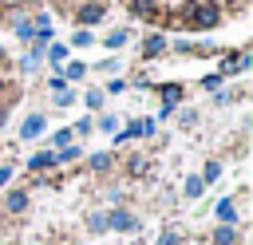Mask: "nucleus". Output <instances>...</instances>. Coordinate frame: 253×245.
Segmentation results:
<instances>
[{
  "instance_id": "obj_1",
  "label": "nucleus",
  "mask_w": 253,
  "mask_h": 245,
  "mask_svg": "<svg viewBox=\"0 0 253 245\" xmlns=\"http://www.w3.org/2000/svg\"><path fill=\"white\" fill-rule=\"evenodd\" d=\"M178 16L190 20V28H213L221 20V4L217 0H186Z\"/></svg>"
},
{
  "instance_id": "obj_2",
  "label": "nucleus",
  "mask_w": 253,
  "mask_h": 245,
  "mask_svg": "<svg viewBox=\"0 0 253 245\" xmlns=\"http://www.w3.org/2000/svg\"><path fill=\"white\" fill-rule=\"evenodd\" d=\"M154 130H158V122H154V119H134V122H126V130H115V142L146 138V134H154Z\"/></svg>"
},
{
  "instance_id": "obj_3",
  "label": "nucleus",
  "mask_w": 253,
  "mask_h": 245,
  "mask_svg": "<svg viewBox=\"0 0 253 245\" xmlns=\"http://www.w3.org/2000/svg\"><path fill=\"white\" fill-rule=\"evenodd\" d=\"M245 67H253V55H249V51H229V55L221 59V71H217V75L225 79V75H237V71H245Z\"/></svg>"
},
{
  "instance_id": "obj_4",
  "label": "nucleus",
  "mask_w": 253,
  "mask_h": 245,
  "mask_svg": "<svg viewBox=\"0 0 253 245\" xmlns=\"http://www.w3.org/2000/svg\"><path fill=\"white\" fill-rule=\"evenodd\" d=\"M107 229H119V233H134L138 229V217L130 209H111L107 213Z\"/></svg>"
},
{
  "instance_id": "obj_5",
  "label": "nucleus",
  "mask_w": 253,
  "mask_h": 245,
  "mask_svg": "<svg viewBox=\"0 0 253 245\" xmlns=\"http://www.w3.org/2000/svg\"><path fill=\"white\" fill-rule=\"evenodd\" d=\"M103 16H107V8H103V4H95V0H87L83 8H75V20H79L83 28H91V24H99Z\"/></svg>"
},
{
  "instance_id": "obj_6",
  "label": "nucleus",
  "mask_w": 253,
  "mask_h": 245,
  "mask_svg": "<svg viewBox=\"0 0 253 245\" xmlns=\"http://www.w3.org/2000/svg\"><path fill=\"white\" fill-rule=\"evenodd\" d=\"M28 202H32V198H28V190H8V194H4V213L20 217V213L28 209Z\"/></svg>"
},
{
  "instance_id": "obj_7",
  "label": "nucleus",
  "mask_w": 253,
  "mask_h": 245,
  "mask_svg": "<svg viewBox=\"0 0 253 245\" xmlns=\"http://www.w3.org/2000/svg\"><path fill=\"white\" fill-rule=\"evenodd\" d=\"M213 217H217L221 225H237V202H233V198H221V202L213 205Z\"/></svg>"
},
{
  "instance_id": "obj_8",
  "label": "nucleus",
  "mask_w": 253,
  "mask_h": 245,
  "mask_svg": "<svg viewBox=\"0 0 253 245\" xmlns=\"http://www.w3.org/2000/svg\"><path fill=\"white\" fill-rule=\"evenodd\" d=\"M126 4H130V12H134L138 20H158V16H162V8H158L154 0H126Z\"/></svg>"
},
{
  "instance_id": "obj_9",
  "label": "nucleus",
  "mask_w": 253,
  "mask_h": 245,
  "mask_svg": "<svg viewBox=\"0 0 253 245\" xmlns=\"http://www.w3.org/2000/svg\"><path fill=\"white\" fill-rule=\"evenodd\" d=\"M43 122H47V119H43L40 111H36V115H28V119H24V126H20V138H40V134H43Z\"/></svg>"
},
{
  "instance_id": "obj_10",
  "label": "nucleus",
  "mask_w": 253,
  "mask_h": 245,
  "mask_svg": "<svg viewBox=\"0 0 253 245\" xmlns=\"http://www.w3.org/2000/svg\"><path fill=\"white\" fill-rule=\"evenodd\" d=\"M51 166H55V150H40V154L28 158V170H32V174H43V170H51Z\"/></svg>"
},
{
  "instance_id": "obj_11",
  "label": "nucleus",
  "mask_w": 253,
  "mask_h": 245,
  "mask_svg": "<svg viewBox=\"0 0 253 245\" xmlns=\"http://www.w3.org/2000/svg\"><path fill=\"white\" fill-rule=\"evenodd\" d=\"M158 95H162V107H170V111L182 103V87H178V83H162V87H158Z\"/></svg>"
},
{
  "instance_id": "obj_12",
  "label": "nucleus",
  "mask_w": 253,
  "mask_h": 245,
  "mask_svg": "<svg viewBox=\"0 0 253 245\" xmlns=\"http://www.w3.org/2000/svg\"><path fill=\"white\" fill-rule=\"evenodd\" d=\"M130 36H134L130 28H115V32L107 36V47H111V51H119V47H126V43H130Z\"/></svg>"
},
{
  "instance_id": "obj_13",
  "label": "nucleus",
  "mask_w": 253,
  "mask_h": 245,
  "mask_svg": "<svg viewBox=\"0 0 253 245\" xmlns=\"http://www.w3.org/2000/svg\"><path fill=\"white\" fill-rule=\"evenodd\" d=\"M166 51V36H146L142 40V55L150 59V55H162Z\"/></svg>"
},
{
  "instance_id": "obj_14",
  "label": "nucleus",
  "mask_w": 253,
  "mask_h": 245,
  "mask_svg": "<svg viewBox=\"0 0 253 245\" xmlns=\"http://www.w3.org/2000/svg\"><path fill=\"white\" fill-rule=\"evenodd\" d=\"M213 245H237V225H217L213 229Z\"/></svg>"
},
{
  "instance_id": "obj_15",
  "label": "nucleus",
  "mask_w": 253,
  "mask_h": 245,
  "mask_svg": "<svg viewBox=\"0 0 253 245\" xmlns=\"http://www.w3.org/2000/svg\"><path fill=\"white\" fill-rule=\"evenodd\" d=\"M111 162H115V158H111L107 150H99V154H91V158H87V166H91L95 174H107V170H111Z\"/></svg>"
},
{
  "instance_id": "obj_16",
  "label": "nucleus",
  "mask_w": 253,
  "mask_h": 245,
  "mask_svg": "<svg viewBox=\"0 0 253 245\" xmlns=\"http://www.w3.org/2000/svg\"><path fill=\"white\" fill-rule=\"evenodd\" d=\"M83 75H87V63H79V59H75V63H67V75H63V83L71 87V83H79Z\"/></svg>"
},
{
  "instance_id": "obj_17",
  "label": "nucleus",
  "mask_w": 253,
  "mask_h": 245,
  "mask_svg": "<svg viewBox=\"0 0 253 245\" xmlns=\"http://www.w3.org/2000/svg\"><path fill=\"white\" fill-rule=\"evenodd\" d=\"M182 190H186V198H190V202H194V198H202V190H206V182H202V178H198V174H190V178H186V186H182Z\"/></svg>"
},
{
  "instance_id": "obj_18",
  "label": "nucleus",
  "mask_w": 253,
  "mask_h": 245,
  "mask_svg": "<svg viewBox=\"0 0 253 245\" xmlns=\"http://www.w3.org/2000/svg\"><path fill=\"white\" fill-rule=\"evenodd\" d=\"M126 170L138 178V174H146L150 170V158H142V154H134V158H126Z\"/></svg>"
},
{
  "instance_id": "obj_19",
  "label": "nucleus",
  "mask_w": 253,
  "mask_h": 245,
  "mask_svg": "<svg viewBox=\"0 0 253 245\" xmlns=\"http://www.w3.org/2000/svg\"><path fill=\"white\" fill-rule=\"evenodd\" d=\"M47 59L51 63H63L67 59V43H47Z\"/></svg>"
},
{
  "instance_id": "obj_20",
  "label": "nucleus",
  "mask_w": 253,
  "mask_h": 245,
  "mask_svg": "<svg viewBox=\"0 0 253 245\" xmlns=\"http://www.w3.org/2000/svg\"><path fill=\"white\" fill-rule=\"evenodd\" d=\"M103 99H107V95H103V91H99V87H91V91H87V95H83V103H87V107H91V111H99V107H103Z\"/></svg>"
},
{
  "instance_id": "obj_21",
  "label": "nucleus",
  "mask_w": 253,
  "mask_h": 245,
  "mask_svg": "<svg viewBox=\"0 0 253 245\" xmlns=\"http://www.w3.org/2000/svg\"><path fill=\"white\" fill-rule=\"evenodd\" d=\"M16 36H20V40H32V36H36V28H32V20H28V16H24V20H16Z\"/></svg>"
},
{
  "instance_id": "obj_22",
  "label": "nucleus",
  "mask_w": 253,
  "mask_h": 245,
  "mask_svg": "<svg viewBox=\"0 0 253 245\" xmlns=\"http://www.w3.org/2000/svg\"><path fill=\"white\" fill-rule=\"evenodd\" d=\"M71 43H75V47H91V43H95V36H91L87 28H79V32L71 36Z\"/></svg>"
},
{
  "instance_id": "obj_23",
  "label": "nucleus",
  "mask_w": 253,
  "mask_h": 245,
  "mask_svg": "<svg viewBox=\"0 0 253 245\" xmlns=\"http://www.w3.org/2000/svg\"><path fill=\"white\" fill-rule=\"evenodd\" d=\"M87 229H91V233H103V229H107V213H91V217H87Z\"/></svg>"
},
{
  "instance_id": "obj_24",
  "label": "nucleus",
  "mask_w": 253,
  "mask_h": 245,
  "mask_svg": "<svg viewBox=\"0 0 253 245\" xmlns=\"http://www.w3.org/2000/svg\"><path fill=\"white\" fill-rule=\"evenodd\" d=\"M221 178V162H210L206 170H202V182H217Z\"/></svg>"
},
{
  "instance_id": "obj_25",
  "label": "nucleus",
  "mask_w": 253,
  "mask_h": 245,
  "mask_svg": "<svg viewBox=\"0 0 253 245\" xmlns=\"http://www.w3.org/2000/svg\"><path fill=\"white\" fill-rule=\"evenodd\" d=\"M99 130L115 134V130H119V119H115V115H103V119H99Z\"/></svg>"
},
{
  "instance_id": "obj_26",
  "label": "nucleus",
  "mask_w": 253,
  "mask_h": 245,
  "mask_svg": "<svg viewBox=\"0 0 253 245\" xmlns=\"http://www.w3.org/2000/svg\"><path fill=\"white\" fill-rule=\"evenodd\" d=\"M47 87H51V95H63V91H67V83H63V75H51V83H47Z\"/></svg>"
},
{
  "instance_id": "obj_27",
  "label": "nucleus",
  "mask_w": 253,
  "mask_h": 245,
  "mask_svg": "<svg viewBox=\"0 0 253 245\" xmlns=\"http://www.w3.org/2000/svg\"><path fill=\"white\" fill-rule=\"evenodd\" d=\"M194 122H198V115H194V111H182V115H178V126H186V130H190Z\"/></svg>"
},
{
  "instance_id": "obj_28",
  "label": "nucleus",
  "mask_w": 253,
  "mask_h": 245,
  "mask_svg": "<svg viewBox=\"0 0 253 245\" xmlns=\"http://www.w3.org/2000/svg\"><path fill=\"white\" fill-rule=\"evenodd\" d=\"M51 142H55L59 150H63V146H71V130H55V138H51Z\"/></svg>"
},
{
  "instance_id": "obj_29",
  "label": "nucleus",
  "mask_w": 253,
  "mask_h": 245,
  "mask_svg": "<svg viewBox=\"0 0 253 245\" xmlns=\"http://www.w3.org/2000/svg\"><path fill=\"white\" fill-rule=\"evenodd\" d=\"M202 87H206V91H217V87H221V75H206Z\"/></svg>"
},
{
  "instance_id": "obj_30",
  "label": "nucleus",
  "mask_w": 253,
  "mask_h": 245,
  "mask_svg": "<svg viewBox=\"0 0 253 245\" xmlns=\"http://www.w3.org/2000/svg\"><path fill=\"white\" fill-rule=\"evenodd\" d=\"M158 245H182V237H178V233H162V237H158Z\"/></svg>"
},
{
  "instance_id": "obj_31",
  "label": "nucleus",
  "mask_w": 253,
  "mask_h": 245,
  "mask_svg": "<svg viewBox=\"0 0 253 245\" xmlns=\"http://www.w3.org/2000/svg\"><path fill=\"white\" fill-rule=\"evenodd\" d=\"M107 91H111V95H119V91H126V83H123V79H111V83H107Z\"/></svg>"
},
{
  "instance_id": "obj_32",
  "label": "nucleus",
  "mask_w": 253,
  "mask_h": 245,
  "mask_svg": "<svg viewBox=\"0 0 253 245\" xmlns=\"http://www.w3.org/2000/svg\"><path fill=\"white\" fill-rule=\"evenodd\" d=\"M12 182V166H0V186H8Z\"/></svg>"
},
{
  "instance_id": "obj_33",
  "label": "nucleus",
  "mask_w": 253,
  "mask_h": 245,
  "mask_svg": "<svg viewBox=\"0 0 253 245\" xmlns=\"http://www.w3.org/2000/svg\"><path fill=\"white\" fill-rule=\"evenodd\" d=\"M4 59H8V51H4V47H0V63H4Z\"/></svg>"
}]
</instances>
